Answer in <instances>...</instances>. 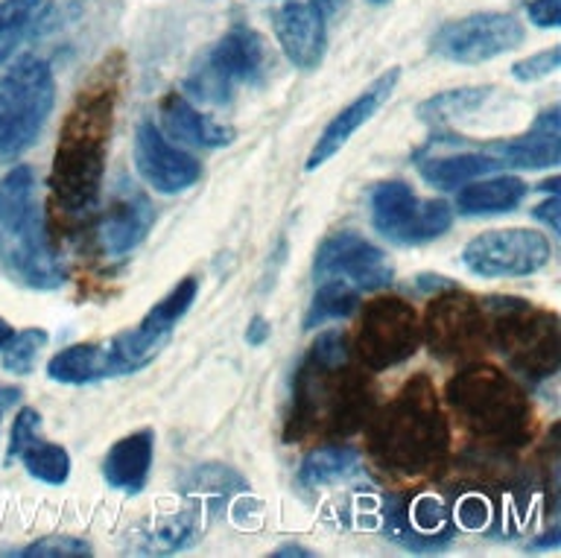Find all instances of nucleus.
<instances>
[{"label":"nucleus","mask_w":561,"mask_h":558,"mask_svg":"<svg viewBox=\"0 0 561 558\" xmlns=\"http://www.w3.org/2000/svg\"><path fill=\"white\" fill-rule=\"evenodd\" d=\"M0 266L30 289H59L68 272L53 252L33 167H12L0 179Z\"/></svg>","instance_id":"f257e3e1"},{"label":"nucleus","mask_w":561,"mask_h":558,"mask_svg":"<svg viewBox=\"0 0 561 558\" xmlns=\"http://www.w3.org/2000/svg\"><path fill=\"white\" fill-rule=\"evenodd\" d=\"M112 123V96H88L79 112L68 117L59 152L53 164V193L65 210H85L96 200L105 164V140Z\"/></svg>","instance_id":"f03ea898"},{"label":"nucleus","mask_w":561,"mask_h":558,"mask_svg":"<svg viewBox=\"0 0 561 558\" xmlns=\"http://www.w3.org/2000/svg\"><path fill=\"white\" fill-rule=\"evenodd\" d=\"M56 103L47 61L24 56L0 73V161H15L33 147Z\"/></svg>","instance_id":"7ed1b4c3"},{"label":"nucleus","mask_w":561,"mask_h":558,"mask_svg":"<svg viewBox=\"0 0 561 558\" xmlns=\"http://www.w3.org/2000/svg\"><path fill=\"white\" fill-rule=\"evenodd\" d=\"M266 70V44L249 26H231L184 82L187 96L205 105H228L237 86H252Z\"/></svg>","instance_id":"20e7f679"},{"label":"nucleus","mask_w":561,"mask_h":558,"mask_svg":"<svg viewBox=\"0 0 561 558\" xmlns=\"http://www.w3.org/2000/svg\"><path fill=\"white\" fill-rule=\"evenodd\" d=\"M371 226L398 246H421L454 226V210L445 200H419L401 179L377 182L368 193Z\"/></svg>","instance_id":"39448f33"},{"label":"nucleus","mask_w":561,"mask_h":558,"mask_svg":"<svg viewBox=\"0 0 561 558\" xmlns=\"http://www.w3.org/2000/svg\"><path fill=\"white\" fill-rule=\"evenodd\" d=\"M524 24L508 12H473L438 26L430 50L456 65H480L524 44Z\"/></svg>","instance_id":"423d86ee"},{"label":"nucleus","mask_w":561,"mask_h":558,"mask_svg":"<svg viewBox=\"0 0 561 558\" xmlns=\"http://www.w3.org/2000/svg\"><path fill=\"white\" fill-rule=\"evenodd\" d=\"M552 246L533 228H497L473 237L462 249L465 266L480 278H524L543 270Z\"/></svg>","instance_id":"0eeeda50"},{"label":"nucleus","mask_w":561,"mask_h":558,"mask_svg":"<svg viewBox=\"0 0 561 558\" xmlns=\"http://www.w3.org/2000/svg\"><path fill=\"white\" fill-rule=\"evenodd\" d=\"M345 281L354 289H383L394 281V270L383 249L359 235L328 237L313 258V281Z\"/></svg>","instance_id":"6e6552de"},{"label":"nucleus","mask_w":561,"mask_h":558,"mask_svg":"<svg viewBox=\"0 0 561 558\" xmlns=\"http://www.w3.org/2000/svg\"><path fill=\"white\" fill-rule=\"evenodd\" d=\"M135 170L152 191L175 196L202 179L199 158L187 149L173 147L152 121H144L135 132Z\"/></svg>","instance_id":"1a4fd4ad"},{"label":"nucleus","mask_w":561,"mask_h":558,"mask_svg":"<svg viewBox=\"0 0 561 558\" xmlns=\"http://www.w3.org/2000/svg\"><path fill=\"white\" fill-rule=\"evenodd\" d=\"M421 324L410 305L383 298L368 307L363 328H359V349L371 366H392L407 360L419 345Z\"/></svg>","instance_id":"9d476101"},{"label":"nucleus","mask_w":561,"mask_h":558,"mask_svg":"<svg viewBox=\"0 0 561 558\" xmlns=\"http://www.w3.org/2000/svg\"><path fill=\"white\" fill-rule=\"evenodd\" d=\"M398 79H401V68H389L386 73H380L363 94L354 96V100L324 126L319 140H316L313 152L307 158V173H313V170H319L322 164H328V161H331V158L336 156V152H340V149L345 147L368 121H375L377 114H380V109L389 103V96H392L394 88H398Z\"/></svg>","instance_id":"9b49d317"},{"label":"nucleus","mask_w":561,"mask_h":558,"mask_svg":"<svg viewBox=\"0 0 561 558\" xmlns=\"http://www.w3.org/2000/svg\"><path fill=\"white\" fill-rule=\"evenodd\" d=\"M272 30L278 38L280 50L298 70H316L322 65L328 50L324 33V12L319 3H298L289 0L272 12Z\"/></svg>","instance_id":"f8f14e48"},{"label":"nucleus","mask_w":561,"mask_h":558,"mask_svg":"<svg viewBox=\"0 0 561 558\" xmlns=\"http://www.w3.org/2000/svg\"><path fill=\"white\" fill-rule=\"evenodd\" d=\"M152 223H156V208H152V202L147 200V193H140V187L126 184L121 191V196H117L112 208H108V214L100 219V228H96L100 249H103L108 258L131 252L135 246H140L147 240Z\"/></svg>","instance_id":"ddd939ff"},{"label":"nucleus","mask_w":561,"mask_h":558,"mask_svg":"<svg viewBox=\"0 0 561 558\" xmlns=\"http://www.w3.org/2000/svg\"><path fill=\"white\" fill-rule=\"evenodd\" d=\"M161 123H164V138L184 147L222 149L234 144V129L210 121L208 114H202L182 94H167L161 100Z\"/></svg>","instance_id":"4468645a"},{"label":"nucleus","mask_w":561,"mask_h":558,"mask_svg":"<svg viewBox=\"0 0 561 558\" xmlns=\"http://www.w3.org/2000/svg\"><path fill=\"white\" fill-rule=\"evenodd\" d=\"M152 447L156 442H152L149 430H138V433H129L121 442H114L103 459L105 482L126 494H140L149 480V471H152Z\"/></svg>","instance_id":"2eb2a0df"},{"label":"nucleus","mask_w":561,"mask_h":558,"mask_svg":"<svg viewBox=\"0 0 561 558\" xmlns=\"http://www.w3.org/2000/svg\"><path fill=\"white\" fill-rule=\"evenodd\" d=\"M500 161L489 152V147L465 149V152H450V156L438 158H424L419 164L421 179L438 191H456L462 184L480 179V175H489L494 170H500Z\"/></svg>","instance_id":"dca6fc26"},{"label":"nucleus","mask_w":561,"mask_h":558,"mask_svg":"<svg viewBox=\"0 0 561 558\" xmlns=\"http://www.w3.org/2000/svg\"><path fill=\"white\" fill-rule=\"evenodd\" d=\"M456 191H459L456 208L462 214H468V217H491V214L515 210L529 193V187L517 175H494V179H485V182L473 179V182L462 184Z\"/></svg>","instance_id":"f3484780"},{"label":"nucleus","mask_w":561,"mask_h":558,"mask_svg":"<svg viewBox=\"0 0 561 558\" xmlns=\"http://www.w3.org/2000/svg\"><path fill=\"white\" fill-rule=\"evenodd\" d=\"M47 377L56 380V384L68 386H85L94 384V380L114 377L108 349L105 345H94V342H79V345L61 349L47 363Z\"/></svg>","instance_id":"a211bd4d"},{"label":"nucleus","mask_w":561,"mask_h":558,"mask_svg":"<svg viewBox=\"0 0 561 558\" xmlns=\"http://www.w3.org/2000/svg\"><path fill=\"white\" fill-rule=\"evenodd\" d=\"M412 401L415 403L398 407V419L389 424V442H386V447L394 456H401L403 463L419 451H433L438 439V421L430 419L427 403H419V398Z\"/></svg>","instance_id":"6ab92c4d"},{"label":"nucleus","mask_w":561,"mask_h":558,"mask_svg":"<svg viewBox=\"0 0 561 558\" xmlns=\"http://www.w3.org/2000/svg\"><path fill=\"white\" fill-rule=\"evenodd\" d=\"M489 152L503 167H515V170H547V167H559L561 135H547L541 129H529L520 138L491 144Z\"/></svg>","instance_id":"aec40b11"},{"label":"nucleus","mask_w":561,"mask_h":558,"mask_svg":"<svg viewBox=\"0 0 561 558\" xmlns=\"http://www.w3.org/2000/svg\"><path fill=\"white\" fill-rule=\"evenodd\" d=\"M359 474V454L354 447H316L298 468V480L307 489H328L354 480Z\"/></svg>","instance_id":"412c9836"},{"label":"nucleus","mask_w":561,"mask_h":558,"mask_svg":"<svg viewBox=\"0 0 561 558\" xmlns=\"http://www.w3.org/2000/svg\"><path fill=\"white\" fill-rule=\"evenodd\" d=\"M47 15V0H0V61L33 35Z\"/></svg>","instance_id":"4be33fe9"},{"label":"nucleus","mask_w":561,"mask_h":558,"mask_svg":"<svg viewBox=\"0 0 561 558\" xmlns=\"http://www.w3.org/2000/svg\"><path fill=\"white\" fill-rule=\"evenodd\" d=\"M359 289H354L345 281H322L316 289L313 301L307 307L305 331H313L319 324L336 322V319H348L357 310Z\"/></svg>","instance_id":"5701e85b"},{"label":"nucleus","mask_w":561,"mask_h":558,"mask_svg":"<svg viewBox=\"0 0 561 558\" xmlns=\"http://www.w3.org/2000/svg\"><path fill=\"white\" fill-rule=\"evenodd\" d=\"M489 86H471V88H454V91H445V94L430 96L427 103L419 105V117L424 123H450L459 121V117H468L477 109L491 100Z\"/></svg>","instance_id":"b1692460"},{"label":"nucleus","mask_w":561,"mask_h":558,"mask_svg":"<svg viewBox=\"0 0 561 558\" xmlns=\"http://www.w3.org/2000/svg\"><path fill=\"white\" fill-rule=\"evenodd\" d=\"M199 535V521L196 512H182V515H167L158 524H152L144 535L140 550L144 553H175L191 547L193 538Z\"/></svg>","instance_id":"393cba45"},{"label":"nucleus","mask_w":561,"mask_h":558,"mask_svg":"<svg viewBox=\"0 0 561 558\" xmlns=\"http://www.w3.org/2000/svg\"><path fill=\"white\" fill-rule=\"evenodd\" d=\"M196 293H199V281L193 278V275L191 278H182L164 298H161V301H158L156 307H152V310H149L147 316H144V322L140 324L149 328V331L170 337L175 324H179V319H182V316L193 307Z\"/></svg>","instance_id":"a878e982"},{"label":"nucleus","mask_w":561,"mask_h":558,"mask_svg":"<svg viewBox=\"0 0 561 558\" xmlns=\"http://www.w3.org/2000/svg\"><path fill=\"white\" fill-rule=\"evenodd\" d=\"M18 459L24 463L30 477L47 482V486H61L70 477V454L61 445H53V442L35 439Z\"/></svg>","instance_id":"bb28decb"},{"label":"nucleus","mask_w":561,"mask_h":558,"mask_svg":"<svg viewBox=\"0 0 561 558\" xmlns=\"http://www.w3.org/2000/svg\"><path fill=\"white\" fill-rule=\"evenodd\" d=\"M47 342H50V337L42 328H26L21 333H12V340L3 345V368L12 375H30L38 351L47 349Z\"/></svg>","instance_id":"cd10ccee"},{"label":"nucleus","mask_w":561,"mask_h":558,"mask_svg":"<svg viewBox=\"0 0 561 558\" xmlns=\"http://www.w3.org/2000/svg\"><path fill=\"white\" fill-rule=\"evenodd\" d=\"M3 556H26V558H88L94 556V547L82 538L70 535H53V538H38L26 544L21 550H7Z\"/></svg>","instance_id":"c85d7f7f"},{"label":"nucleus","mask_w":561,"mask_h":558,"mask_svg":"<svg viewBox=\"0 0 561 558\" xmlns=\"http://www.w3.org/2000/svg\"><path fill=\"white\" fill-rule=\"evenodd\" d=\"M187 491H214V494H228L234 489H245V482L237 477V471L226 468V465H202L191 477L184 480Z\"/></svg>","instance_id":"c756f323"},{"label":"nucleus","mask_w":561,"mask_h":558,"mask_svg":"<svg viewBox=\"0 0 561 558\" xmlns=\"http://www.w3.org/2000/svg\"><path fill=\"white\" fill-rule=\"evenodd\" d=\"M310 354H313L316 366H322L324 372H333V368L348 363V342H345V337L340 331H328L316 340Z\"/></svg>","instance_id":"7c9ffc66"},{"label":"nucleus","mask_w":561,"mask_h":558,"mask_svg":"<svg viewBox=\"0 0 561 558\" xmlns=\"http://www.w3.org/2000/svg\"><path fill=\"white\" fill-rule=\"evenodd\" d=\"M559 65L561 47H550V50H541L535 53V56H529V59L517 61L515 68H512V73H515V79H520V82H538V79L556 73Z\"/></svg>","instance_id":"2f4dec72"},{"label":"nucleus","mask_w":561,"mask_h":558,"mask_svg":"<svg viewBox=\"0 0 561 558\" xmlns=\"http://www.w3.org/2000/svg\"><path fill=\"white\" fill-rule=\"evenodd\" d=\"M42 433V415L33 410V407H24V410L18 412L15 424H12V442H9V456L18 459V456L24 454L26 447L33 445L35 439Z\"/></svg>","instance_id":"473e14b6"},{"label":"nucleus","mask_w":561,"mask_h":558,"mask_svg":"<svg viewBox=\"0 0 561 558\" xmlns=\"http://www.w3.org/2000/svg\"><path fill=\"white\" fill-rule=\"evenodd\" d=\"M526 15H529L535 26L556 30L561 24V0H529L526 3Z\"/></svg>","instance_id":"72a5a7b5"},{"label":"nucleus","mask_w":561,"mask_h":558,"mask_svg":"<svg viewBox=\"0 0 561 558\" xmlns=\"http://www.w3.org/2000/svg\"><path fill=\"white\" fill-rule=\"evenodd\" d=\"M533 217L550 228L552 235H559V231H561V200H559V193H550V200L541 202V205L533 210Z\"/></svg>","instance_id":"f704fd0d"},{"label":"nucleus","mask_w":561,"mask_h":558,"mask_svg":"<svg viewBox=\"0 0 561 558\" xmlns=\"http://www.w3.org/2000/svg\"><path fill=\"white\" fill-rule=\"evenodd\" d=\"M266 340H270V322L263 316H254L249 322V331H245V342L249 345H263Z\"/></svg>","instance_id":"c9c22d12"},{"label":"nucleus","mask_w":561,"mask_h":558,"mask_svg":"<svg viewBox=\"0 0 561 558\" xmlns=\"http://www.w3.org/2000/svg\"><path fill=\"white\" fill-rule=\"evenodd\" d=\"M18 401H21V389L18 386H0V410H7V407Z\"/></svg>","instance_id":"e433bc0d"},{"label":"nucleus","mask_w":561,"mask_h":558,"mask_svg":"<svg viewBox=\"0 0 561 558\" xmlns=\"http://www.w3.org/2000/svg\"><path fill=\"white\" fill-rule=\"evenodd\" d=\"M275 558H287V556H298V558H305L310 556V550L307 547H298V544H284V547H278V550L272 553Z\"/></svg>","instance_id":"4c0bfd02"},{"label":"nucleus","mask_w":561,"mask_h":558,"mask_svg":"<svg viewBox=\"0 0 561 558\" xmlns=\"http://www.w3.org/2000/svg\"><path fill=\"white\" fill-rule=\"evenodd\" d=\"M12 324L7 322V319H0V349H3V345H7L9 340H12Z\"/></svg>","instance_id":"58836bf2"},{"label":"nucleus","mask_w":561,"mask_h":558,"mask_svg":"<svg viewBox=\"0 0 561 558\" xmlns=\"http://www.w3.org/2000/svg\"><path fill=\"white\" fill-rule=\"evenodd\" d=\"M538 191H547V193H559V175H552V179H547V182L538 187Z\"/></svg>","instance_id":"ea45409f"},{"label":"nucleus","mask_w":561,"mask_h":558,"mask_svg":"<svg viewBox=\"0 0 561 558\" xmlns=\"http://www.w3.org/2000/svg\"><path fill=\"white\" fill-rule=\"evenodd\" d=\"M316 3H319V7H333L336 0H316Z\"/></svg>","instance_id":"a19ab883"},{"label":"nucleus","mask_w":561,"mask_h":558,"mask_svg":"<svg viewBox=\"0 0 561 558\" xmlns=\"http://www.w3.org/2000/svg\"><path fill=\"white\" fill-rule=\"evenodd\" d=\"M368 3H389V0H368Z\"/></svg>","instance_id":"79ce46f5"},{"label":"nucleus","mask_w":561,"mask_h":558,"mask_svg":"<svg viewBox=\"0 0 561 558\" xmlns=\"http://www.w3.org/2000/svg\"><path fill=\"white\" fill-rule=\"evenodd\" d=\"M0 424H3V410H0Z\"/></svg>","instance_id":"37998d69"}]
</instances>
